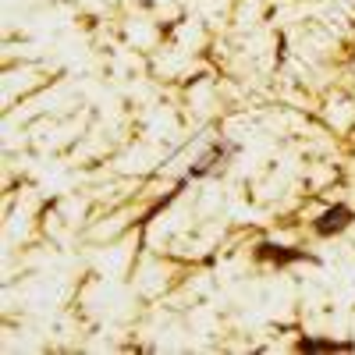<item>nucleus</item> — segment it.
Returning <instances> with one entry per match:
<instances>
[{
    "label": "nucleus",
    "instance_id": "obj_1",
    "mask_svg": "<svg viewBox=\"0 0 355 355\" xmlns=\"http://www.w3.org/2000/svg\"><path fill=\"white\" fill-rule=\"evenodd\" d=\"M345 210H331V214H323V224H320V231L327 234V231H338V227H345Z\"/></svg>",
    "mask_w": 355,
    "mask_h": 355
}]
</instances>
